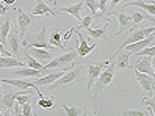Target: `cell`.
I'll list each match as a JSON object with an SVG mask.
<instances>
[{
	"label": "cell",
	"mask_w": 155,
	"mask_h": 116,
	"mask_svg": "<svg viewBox=\"0 0 155 116\" xmlns=\"http://www.w3.org/2000/svg\"><path fill=\"white\" fill-rule=\"evenodd\" d=\"M85 71H86V66H83V65L72 66L68 72H64L57 80V82H53L50 85V91L53 93L57 90H66V88L80 85L85 80Z\"/></svg>",
	"instance_id": "cell-1"
},
{
	"label": "cell",
	"mask_w": 155,
	"mask_h": 116,
	"mask_svg": "<svg viewBox=\"0 0 155 116\" xmlns=\"http://www.w3.org/2000/svg\"><path fill=\"white\" fill-rule=\"evenodd\" d=\"M114 74H116V66H114V55H113V61L102 71V72H100V75L96 80V83L93 85V88H91V93H93V107H94V111L93 113L94 114L97 113V99H99V94L113 82Z\"/></svg>",
	"instance_id": "cell-2"
},
{
	"label": "cell",
	"mask_w": 155,
	"mask_h": 116,
	"mask_svg": "<svg viewBox=\"0 0 155 116\" xmlns=\"http://www.w3.org/2000/svg\"><path fill=\"white\" fill-rule=\"evenodd\" d=\"M49 30H50V28L44 27L41 31H38V33L31 35V36L22 39V46H24V47H39V49H47V50L55 52L57 47H53L52 44L49 42V38H47Z\"/></svg>",
	"instance_id": "cell-3"
},
{
	"label": "cell",
	"mask_w": 155,
	"mask_h": 116,
	"mask_svg": "<svg viewBox=\"0 0 155 116\" xmlns=\"http://www.w3.org/2000/svg\"><path fill=\"white\" fill-rule=\"evenodd\" d=\"M75 58H78L77 49H69L64 53H61V55L53 57L44 68L45 69H66V66H74L72 63H74Z\"/></svg>",
	"instance_id": "cell-4"
},
{
	"label": "cell",
	"mask_w": 155,
	"mask_h": 116,
	"mask_svg": "<svg viewBox=\"0 0 155 116\" xmlns=\"http://www.w3.org/2000/svg\"><path fill=\"white\" fill-rule=\"evenodd\" d=\"M110 65V61L105 60V61H91V63L86 65V90L91 91V88H93V85L96 83L97 77L100 75V72Z\"/></svg>",
	"instance_id": "cell-5"
},
{
	"label": "cell",
	"mask_w": 155,
	"mask_h": 116,
	"mask_svg": "<svg viewBox=\"0 0 155 116\" xmlns=\"http://www.w3.org/2000/svg\"><path fill=\"white\" fill-rule=\"evenodd\" d=\"M153 30H155V25H153V27H146V28H130L129 38H127V39L121 44V47L114 52V55H117L119 52H122V50L125 49V46H129V44L136 42V41H141V39H144L146 36H149Z\"/></svg>",
	"instance_id": "cell-6"
},
{
	"label": "cell",
	"mask_w": 155,
	"mask_h": 116,
	"mask_svg": "<svg viewBox=\"0 0 155 116\" xmlns=\"http://www.w3.org/2000/svg\"><path fill=\"white\" fill-rule=\"evenodd\" d=\"M21 93H24V90H21V91H6L2 96V99H0V110L3 111L5 116L14 114L13 108H14V104H16L17 96H19Z\"/></svg>",
	"instance_id": "cell-7"
},
{
	"label": "cell",
	"mask_w": 155,
	"mask_h": 116,
	"mask_svg": "<svg viewBox=\"0 0 155 116\" xmlns=\"http://www.w3.org/2000/svg\"><path fill=\"white\" fill-rule=\"evenodd\" d=\"M74 33L77 35V53H78V58H85L88 57L91 52L96 49V42H91L89 44V39H86L83 35L80 33V30H74Z\"/></svg>",
	"instance_id": "cell-8"
},
{
	"label": "cell",
	"mask_w": 155,
	"mask_h": 116,
	"mask_svg": "<svg viewBox=\"0 0 155 116\" xmlns=\"http://www.w3.org/2000/svg\"><path fill=\"white\" fill-rule=\"evenodd\" d=\"M14 10H16V13H17V24H19L21 38H24L25 33H27V30H30L31 27H35V16L24 13L21 8H14Z\"/></svg>",
	"instance_id": "cell-9"
},
{
	"label": "cell",
	"mask_w": 155,
	"mask_h": 116,
	"mask_svg": "<svg viewBox=\"0 0 155 116\" xmlns=\"http://www.w3.org/2000/svg\"><path fill=\"white\" fill-rule=\"evenodd\" d=\"M2 83H8V85H13L16 88H19V90H33L36 91L38 96H42V93L39 91V86L36 85L35 82H30L28 78H17L16 80H11V78H2Z\"/></svg>",
	"instance_id": "cell-10"
},
{
	"label": "cell",
	"mask_w": 155,
	"mask_h": 116,
	"mask_svg": "<svg viewBox=\"0 0 155 116\" xmlns=\"http://www.w3.org/2000/svg\"><path fill=\"white\" fill-rule=\"evenodd\" d=\"M135 75H136V80H138L140 86L144 90V93L147 94V96H152L155 93V80H153V75L140 72V71H135Z\"/></svg>",
	"instance_id": "cell-11"
},
{
	"label": "cell",
	"mask_w": 155,
	"mask_h": 116,
	"mask_svg": "<svg viewBox=\"0 0 155 116\" xmlns=\"http://www.w3.org/2000/svg\"><path fill=\"white\" fill-rule=\"evenodd\" d=\"M25 52L30 53L31 57H35L38 61H41V63H49V61L53 58V55H55V52L52 50H47V49H39V47H25Z\"/></svg>",
	"instance_id": "cell-12"
},
{
	"label": "cell",
	"mask_w": 155,
	"mask_h": 116,
	"mask_svg": "<svg viewBox=\"0 0 155 116\" xmlns=\"http://www.w3.org/2000/svg\"><path fill=\"white\" fill-rule=\"evenodd\" d=\"M83 5H85L83 0H78V3H72V5H68V6H58V5H55V10L58 13H68V14H71L72 17H74L75 21L80 22L81 21L80 11H81V8H83Z\"/></svg>",
	"instance_id": "cell-13"
},
{
	"label": "cell",
	"mask_w": 155,
	"mask_h": 116,
	"mask_svg": "<svg viewBox=\"0 0 155 116\" xmlns=\"http://www.w3.org/2000/svg\"><path fill=\"white\" fill-rule=\"evenodd\" d=\"M66 72V69H53L52 72L45 74V75H41V77H36L35 78V83L38 86H42V85H52L53 82H57V80Z\"/></svg>",
	"instance_id": "cell-14"
},
{
	"label": "cell",
	"mask_w": 155,
	"mask_h": 116,
	"mask_svg": "<svg viewBox=\"0 0 155 116\" xmlns=\"http://www.w3.org/2000/svg\"><path fill=\"white\" fill-rule=\"evenodd\" d=\"M33 16H44V14H50V16H58L60 13L55 10V8H50L49 3H45L44 0H35L33 5Z\"/></svg>",
	"instance_id": "cell-15"
},
{
	"label": "cell",
	"mask_w": 155,
	"mask_h": 116,
	"mask_svg": "<svg viewBox=\"0 0 155 116\" xmlns=\"http://www.w3.org/2000/svg\"><path fill=\"white\" fill-rule=\"evenodd\" d=\"M150 44H155V36H153L152 33L149 35V36H146L144 39H141V41H136V42H132V44H129V46H125V49H124V50H127L129 53L135 55L136 52H140L141 49L150 46Z\"/></svg>",
	"instance_id": "cell-16"
},
{
	"label": "cell",
	"mask_w": 155,
	"mask_h": 116,
	"mask_svg": "<svg viewBox=\"0 0 155 116\" xmlns=\"http://www.w3.org/2000/svg\"><path fill=\"white\" fill-rule=\"evenodd\" d=\"M108 27H110V19H108L107 24L102 25V27H96V28H93V27H88V28H85V30H86V33L89 35V38H94V39H97V41L107 42V41H108V38H107Z\"/></svg>",
	"instance_id": "cell-17"
},
{
	"label": "cell",
	"mask_w": 155,
	"mask_h": 116,
	"mask_svg": "<svg viewBox=\"0 0 155 116\" xmlns=\"http://www.w3.org/2000/svg\"><path fill=\"white\" fill-rule=\"evenodd\" d=\"M42 72H47V71H38L28 66H24L21 69H13V75L17 78H36V77H41Z\"/></svg>",
	"instance_id": "cell-18"
},
{
	"label": "cell",
	"mask_w": 155,
	"mask_h": 116,
	"mask_svg": "<svg viewBox=\"0 0 155 116\" xmlns=\"http://www.w3.org/2000/svg\"><path fill=\"white\" fill-rule=\"evenodd\" d=\"M49 42L52 44L53 47H57L63 52H66V46L63 42V38H61V31H60V25H55L50 28V35H49Z\"/></svg>",
	"instance_id": "cell-19"
},
{
	"label": "cell",
	"mask_w": 155,
	"mask_h": 116,
	"mask_svg": "<svg viewBox=\"0 0 155 116\" xmlns=\"http://www.w3.org/2000/svg\"><path fill=\"white\" fill-rule=\"evenodd\" d=\"M8 44H10V49H11V52L14 53V55L16 57L19 55V49L22 46V39H21V33L17 31L14 27L11 28L10 35H8Z\"/></svg>",
	"instance_id": "cell-20"
},
{
	"label": "cell",
	"mask_w": 155,
	"mask_h": 116,
	"mask_svg": "<svg viewBox=\"0 0 155 116\" xmlns=\"http://www.w3.org/2000/svg\"><path fill=\"white\" fill-rule=\"evenodd\" d=\"M135 71H140V72H144V74H149V75L155 77L150 57H138V60H136V63H135Z\"/></svg>",
	"instance_id": "cell-21"
},
{
	"label": "cell",
	"mask_w": 155,
	"mask_h": 116,
	"mask_svg": "<svg viewBox=\"0 0 155 116\" xmlns=\"http://www.w3.org/2000/svg\"><path fill=\"white\" fill-rule=\"evenodd\" d=\"M27 66L25 61H22L17 57H0V69H11V68H24Z\"/></svg>",
	"instance_id": "cell-22"
},
{
	"label": "cell",
	"mask_w": 155,
	"mask_h": 116,
	"mask_svg": "<svg viewBox=\"0 0 155 116\" xmlns=\"http://www.w3.org/2000/svg\"><path fill=\"white\" fill-rule=\"evenodd\" d=\"M129 6H140V8L147 11V14L155 16V3H146L144 0H127L125 5H122V10H125Z\"/></svg>",
	"instance_id": "cell-23"
},
{
	"label": "cell",
	"mask_w": 155,
	"mask_h": 116,
	"mask_svg": "<svg viewBox=\"0 0 155 116\" xmlns=\"http://www.w3.org/2000/svg\"><path fill=\"white\" fill-rule=\"evenodd\" d=\"M130 55L127 50H122L119 52L117 55H114V66H116V71H121V69H125L130 66Z\"/></svg>",
	"instance_id": "cell-24"
},
{
	"label": "cell",
	"mask_w": 155,
	"mask_h": 116,
	"mask_svg": "<svg viewBox=\"0 0 155 116\" xmlns=\"http://www.w3.org/2000/svg\"><path fill=\"white\" fill-rule=\"evenodd\" d=\"M116 17L117 21H119V30L116 31V36H119V35H122L124 31H127V28H132L130 24H132V19H130V14H125L124 10L121 13H116Z\"/></svg>",
	"instance_id": "cell-25"
},
{
	"label": "cell",
	"mask_w": 155,
	"mask_h": 116,
	"mask_svg": "<svg viewBox=\"0 0 155 116\" xmlns=\"http://www.w3.org/2000/svg\"><path fill=\"white\" fill-rule=\"evenodd\" d=\"M11 28H13L11 17H10V16H6V17H5V21H3V24H2V27H0V41H2L3 44H6V41H8V35H10Z\"/></svg>",
	"instance_id": "cell-26"
},
{
	"label": "cell",
	"mask_w": 155,
	"mask_h": 116,
	"mask_svg": "<svg viewBox=\"0 0 155 116\" xmlns=\"http://www.w3.org/2000/svg\"><path fill=\"white\" fill-rule=\"evenodd\" d=\"M24 61H25V65L28 66V68L38 69V71H49V69H45V68L42 66L41 61H38L35 57H31L30 53H27V52H24Z\"/></svg>",
	"instance_id": "cell-27"
},
{
	"label": "cell",
	"mask_w": 155,
	"mask_h": 116,
	"mask_svg": "<svg viewBox=\"0 0 155 116\" xmlns=\"http://www.w3.org/2000/svg\"><path fill=\"white\" fill-rule=\"evenodd\" d=\"M55 96H39V101H38V105H39V108H44V110H50L55 107Z\"/></svg>",
	"instance_id": "cell-28"
},
{
	"label": "cell",
	"mask_w": 155,
	"mask_h": 116,
	"mask_svg": "<svg viewBox=\"0 0 155 116\" xmlns=\"http://www.w3.org/2000/svg\"><path fill=\"white\" fill-rule=\"evenodd\" d=\"M61 108L64 110V113L68 116H80V114H86L88 113V108L85 107V108H78V107H74V105H66L63 104Z\"/></svg>",
	"instance_id": "cell-29"
},
{
	"label": "cell",
	"mask_w": 155,
	"mask_h": 116,
	"mask_svg": "<svg viewBox=\"0 0 155 116\" xmlns=\"http://www.w3.org/2000/svg\"><path fill=\"white\" fill-rule=\"evenodd\" d=\"M141 105H147L150 114H155V93L152 96H146L144 99H141Z\"/></svg>",
	"instance_id": "cell-30"
},
{
	"label": "cell",
	"mask_w": 155,
	"mask_h": 116,
	"mask_svg": "<svg viewBox=\"0 0 155 116\" xmlns=\"http://www.w3.org/2000/svg\"><path fill=\"white\" fill-rule=\"evenodd\" d=\"M107 5H108V0H99V13L94 16V19H100V17L110 16L107 11Z\"/></svg>",
	"instance_id": "cell-31"
},
{
	"label": "cell",
	"mask_w": 155,
	"mask_h": 116,
	"mask_svg": "<svg viewBox=\"0 0 155 116\" xmlns=\"http://www.w3.org/2000/svg\"><path fill=\"white\" fill-rule=\"evenodd\" d=\"M86 8L89 10V13L93 14V17L99 13V0H83Z\"/></svg>",
	"instance_id": "cell-32"
},
{
	"label": "cell",
	"mask_w": 155,
	"mask_h": 116,
	"mask_svg": "<svg viewBox=\"0 0 155 116\" xmlns=\"http://www.w3.org/2000/svg\"><path fill=\"white\" fill-rule=\"evenodd\" d=\"M93 19H94V17H93V14H91V13L86 14V16H83L75 28H77V30H80V28H88V27H91V22H93Z\"/></svg>",
	"instance_id": "cell-33"
},
{
	"label": "cell",
	"mask_w": 155,
	"mask_h": 116,
	"mask_svg": "<svg viewBox=\"0 0 155 116\" xmlns=\"http://www.w3.org/2000/svg\"><path fill=\"white\" fill-rule=\"evenodd\" d=\"M135 55H138V57H153L155 55V44H150V46L141 49L140 52H136Z\"/></svg>",
	"instance_id": "cell-34"
},
{
	"label": "cell",
	"mask_w": 155,
	"mask_h": 116,
	"mask_svg": "<svg viewBox=\"0 0 155 116\" xmlns=\"http://www.w3.org/2000/svg\"><path fill=\"white\" fill-rule=\"evenodd\" d=\"M121 114H124V116H147V114H150V110L149 111H143V110H124V111H121Z\"/></svg>",
	"instance_id": "cell-35"
},
{
	"label": "cell",
	"mask_w": 155,
	"mask_h": 116,
	"mask_svg": "<svg viewBox=\"0 0 155 116\" xmlns=\"http://www.w3.org/2000/svg\"><path fill=\"white\" fill-rule=\"evenodd\" d=\"M33 104H35V99H33L31 102L22 104V114H24V116H31V114H33Z\"/></svg>",
	"instance_id": "cell-36"
},
{
	"label": "cell",
	"mask_w": 155,
	"mask_h": 116,
	"mask_svg": "<svg viewBox=\"0 0 155 116\" xmlns=\"http://www.w3.org/2000/svg\"><path fill=\"white\" fill-rule=\"evenodd\" d=\"M130 19H132V22H135V24H143V22L146 21V14H143V13H140V11H135V13L130 14Z\"/></svg>",
	"instance_id": "cell-37"
},
{
	"label": "cell",
	"mask_w": 155,
	"mask_h": 116,
	"mask_svg": "<svg viewBox=\"0 0 155 116\" xmlns=\"http://www.w3.org/2000/svg\"><path fill=\"white\" fill-rule=\"evenodd\" d=\"M8 8H10V6H8V5H5V3L2 2V0H0V16H3V14H6V11H8Z\"/></svg>",
	"instance_id": "cell-38"
},
{
	"label": "cell",
	"mask_w": 155,
	"mask_h": 116,
	"mask_svg": "<svg viewBox=\"0 0 155 116\" xmlns=\"http://www.w3.org/2000/svg\"><path fill=\"white\" fill-rule=\"evenodd\" d=\"M0 52H2L3 55H6V57H11V52L5 49V44H3L2 41H0Z\"/></svg>",
	"instance_id": "cell-39"
},
{
	"label": "cell",
	"mask_w": 155,
	"mask_h": 116,
	"mask_svg": "<svg viewBox=\"0 0 155 116\" xmlns=\"http://www.w3.org/2000/svg\"><path fill=\"white\" fill-rule=\"evenodd\" d=\"M122 2V0H110V11H108V14H113V6H116L117 3H121Z\"/></svg>",
	"instance_id": "cell-40"
},
{
	"label": "cell",
	"mask_w": 155,
	"mask_h": 116,
	"mask_svg": "<svg viewBox=\"0 0 155 116\" xmlns=\"http://www.w3.org/2000/svg\"><path fill=\"white\" fill-rule=\"evenodd\" d=\"M146 21H149L152 25H155V16H150V14H147V16H146Z\"/></svg>",
	"instance_id": "cell-41"
},
{
	"label": "cell",
	"mask_w": 155,
	"mask_h": 116,
	"mask_svg": "<svg viewBox=\"0 0 155 116\" xmlns=\"http://www.w3.org/2000/svg\"><path fill=\"white\" fill-rule=\"evenodd\" d=\"M2 2H3L5 5H8V6H11V5L16 3V0H2Z\"/></svg>",
	"instance_id": "cell-42"
},
{
	"label": "cell",
	"mask_w": 155,
	"mask_h": 116,
	"mask_svg": "<svg viewBox=\"0 0 155 116\" xmlns=\"http://www.w3.org/2000/svg\"><path fill=\"white\" fill-rule=\"evenodd\" d=\"M150 61H152V68H153V74H155V55L150 57Z\"/></svg>",
	"instance_id": "cell-43"
},
{
	"label": "cell",
	"mask_w": 155,
	"mask_h": 116,
	"mask_svg": "<svg viewBox=\"0 0 155 116\" xmlns=\"http://www.w3.org/2000/svg\"><path fill=\"white\" fill-rule=\"evenodd\" d=\"M2 96H3V90H2V78H0V99H2Z\"/></svg>",
	"instance_id": "cell-44"
},
{
	"label": "cell",
	"mask_w": 155,
	"mask_h": 116,
	"mask_svg": "<svg viewBox=\"0 0 155 116\" xmlns=\"http://www.w3.org/2000/svg\"><path fill=\"white\" fill-rule=\"evenodd\" d=\"M52 3H53V5H57V0H49V5H52Z\"/></svg>",
	"instance_id": "cell-45"
}]
</instances>
